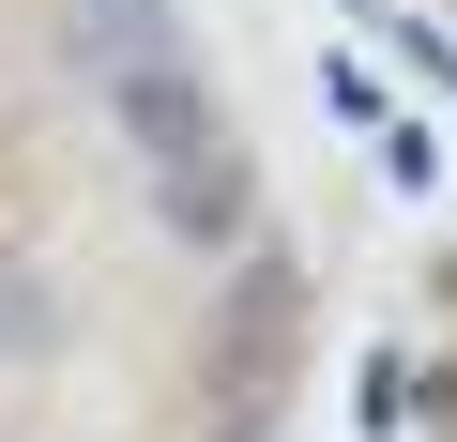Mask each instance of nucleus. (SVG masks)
<instances>
[{"label": "nucleus", "instance_id": "nucleus-2", "mask_svg": "<svg viewBox=\"0 0 457 442\" xmlns=\"http://www.w3.org/2000/svg\"><path fill=\"white\" fill-rule=\"evenodd\" d=\"M245 213H260L245 138H198V153H168V168H153V229H168V245H198V260L245 245Z\"/></svg>", "mask_w": 457, "mask_h": 442}, {"label": "nucleus", "instance_id": "nucleus-4", "mask_svg": "<svg viewBox=\"0 0 457 442\" xmlns=\"http://www.w3.org/2000/svg\"><path fill=\"white\" fill-rule=\"evenodd\" d=\"M46 351H62V275L0 245V366H46Z\"/></svg>", "mask_w": 457, "mask_h": 442}, {"label": "nucleus", "instance_id": "nucleus-1", "mask_svg": "<svg viewBox=\"0 0 457 442\" xmlns=\"http://www.w3.org/2000/svg\"><path fill=\"white\" fill-rule=\"evenodd\" d=\"M107 92V138L137 153V168H168V153H198V138H228V107H213V77L183 62V46H153V62H122V77H92Z\"/></svg>", "mask_w": 457, "mask_h": 442}, {"label": "nucleus", "instance_id": "nucleus-3", "mask_svg": "<svg viewBox=\"0 0 457 442\" xmlns=\"http://www.w3.org/2000/svg\"><path fill=\"white\" fill-rule=\"evenodd\" d=\"M153 46H183L168 0H62V62H77V77H122V62H153Z\"/></svg>", "mask_w": 457, "mask_h": 442}]
</instances>
